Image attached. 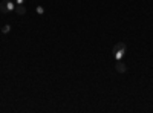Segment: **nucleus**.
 <instances>
[{
    "label": "nucleus",
    "instance_id": "nucleus-2",
    "mask_svg": "<svg viewBox=\"0 0 153 113\" xmlns=\"http://www.w3.org/2000/svg\"><path fill=\"white\" fill-rule=\"evenodd\" d=\"M16 9V5L11 2V0H3L2 3H0V12L2 14H9L11 11Z\"/></svg>",
    "mask_w": 153,
    "mask_h": 113
},
{
    "label": "nucleus",
    "instance_id": "nucleus-3",
    "mask_svg": "<svg viewBox=\"0 0 153 113\" xmlns=\"http://www.w3.org/2000/svg\"><path fill=\"white\" fill-rule=\"evenodd\" d=\"M115 69H117V72H120V73H124V72L127 70V67L123 64L120 60H117V66H115Z\"/></svg>",
    "mask_w": 153,
    "mask_h": 113
},
{
    "label": "nucleus",
    "instance_id": "nucleus-1",
    "mask_svg": "<svg viewBox=\"0 0 153 113\" xmlns=\"http://www.w3.org/2000/svg\"><path fill=\"white\" fill-rule=\"evenodd\" d=\"M126 44L124 43H117L113 46V57H115V60H121L123 57H124V54H126Z\"/></svg>",
    "mask_w": 153,
    "mask_h": 113
},
{
    "label": "nucleus",
    "instance_id": "nucleus-4",
    "mask_svg": "<svg viewBox=\"0 0 153 113\" xmlns=\"http://www.w3.org/2000/svg\"><path fill=\"white\" fill-rule=\"evenodd\" d=\"M16 12L19 16H25L26 14V8H25V5H16Z\"/></svg>",
    "mask_w": 153,
    "mask_h": 113
},
{
    "label": "nucleus",
    "instance_id": "nucleus-5",
    "mask_svg": "<svg viewBox=\"0 0 153 113\" xmlns=\"http://www.w3.org/2000/svg\"><path fill=\"white\" fill-rule=\"evenodd\" d=\"M35 12H37V14H40V16H43L45 14V8L43 6H37L35 8Z\"/></svg>",
    "mask_w": 153,
    "mask_h": 113
},
{
    "label": "nucleus",
    "instance_id": "nucleus-6",
    "mask_svg": "<svg viewBox=\"0 0 153 113\" xmlns=\"http://www.w3.org/2000/svg\"><path fill=\"white\" fill-rule=\"evenodd\" d=\"M9 31H11V24H5V26L2 28V32H3V34H8Z\"/></svg>",
    "mask_w": 153,
    "mask_h": 113
},
{
    "label": "nucleus",
    "instance_id": "nucleus-7",
    "mask_svg": "<svg viewBox=\"0 0 153 113\" xmlns=\"http://www.w3.org/2000/svg\"><path fill=\"white\" fill-rule=\"evenodd\" d=\"M26 0H16V5H25Z\"/></svg>",
    "mask_w": 153,
    "mask_h": 113
}]
</instances>
